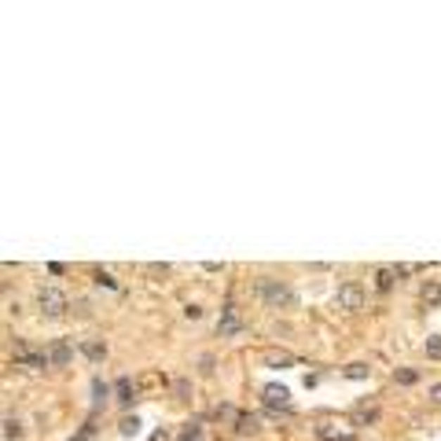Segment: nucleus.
Masks as SVG:
<instances>
[{
  "label": "nucleus",
  "mask_w": 441,
  "mask_h": 441,
  "mask_svg": "<svg viewBox=\"0 0 441 441\" xmlns=\"http://www.w3.org/2000/svg\"><path fill=\"white\" fill-rule=\"evenodd\" d=\"M257 294H261V302H265L269 309H287V305H294V290H290L283 280H261V283H257Z\"/></svg>",
  "instance_id": "f257e3e1"
},
{
  "label": "nucleus",
  "mask_w": 441,
  "mask_h": 441,
  "mask_svg": "<svg viewBox=\"0 0 441 441\" xmlns=\"http://www.w3.org/2000/svg\"><path fill=\"white\" fill-rule=\"evenodd\" d=\"M37 309H41V317L56 320V317H63L70 309V302H67V294H63L59 287H41L37 290Z\"/></svg>",
  "instance_id": "f03ea898"
},
{
  "label": "nucleus",
  "mask_w": 441,
  "mask_h": 441,
  "mask_svg": "<svg viewBox=\"0 0 441 441\" xmlns=\"http://www.w3.org/2000/svg\"><path fill=\"white\" fill-rule=\"evenodd\" d=\"M338 305L346 309V313H357V309H364V287L357 283V280L338 283Z\"/></svg>",
  "instance_id": "7ed1b4c3"
},
{
  "label": "nucleus",
  "mask_w": 441,
  "mask_h": 441,
  "mask_svg": "<svg viewBox=\"0 0 441 441\" xmlns=\"http://www.w3.org/2000/svg\"><path fill=\"white\" fill-rule=\"evenodd\" d=\"M15 364L19 368H34V371H44V368H52V361H48V350H30V346H15Z\"/></svg>",
  "instance_id": "20e7f679"
},
{
  "label": "nucleus",
  "mask_w": 441,
  "mask_h": 441,
  "mask_svg": "<svg viewBox=\"0 0 441 441\" xmlns=\"http://www.w3.org/2000/svg\"><path fill=\"white\" fill-rule=\"evenodd\" d=\"M350 419H353V427H371V423H379V404L368 401V397H361V401L353 404Z\"/></svg>",
  "instance_id": "39448f33"
},
{
  "label": "nucleus",
  "mask_w": 441,
  "mask_h": 441,
  "mask_svg": "<svg viewBox=\"0 0 441 441\" xmlns=\"http://www.w3.org/2000/svg\"><path fill=\"white\" fill-rule=\"evenodd\" d=\"M48 361H52V368H67L74 361L70 338H52V346H48Z\"/></svg>",
  "instance_id": "423d86ee"
},
{
  "label": "nucleus",
  "mask_w": 441,
  "mask_h": 441,
  "mask_svg": "<svg viewBox=\"0 0 441 441\" xmlns=\"http://www.w3.org/2000/svg\"><path fill=\"white\" fill-rule=\"evenodd\" d=\"M261 401H265L269 408H283V412H287V408H290V390H287V386L269 383L265 390H261Z\"/></svg>",
  "instance_id": "0eeeda50"
},
{
  "label": "nucleus",
  "mask_w": 441,
  "mask_h": 441,
  "mask_svg": "<svg viewBox=\"0 0 441 441\" xmlns=\"http://www.w3.org/2000/svg\"><path fill=\"white\" fill-rule=\"evenodd\" d=\"M243 331V324H239V317H236V305H224V313H221V320H217V335L221 338H232V335H239Z\"/></svg>",
  "instance_id": "6e6552de"
},
{
  "label": "nucleus",
  "mask_w": 441,
  "mask_h": 441,
  "mask_svg": "<svg viewBox=\"0 0 441 441\" xmlns=\"http://www.w3.org/2000/svg\"><path fill=\"white\" fill-rule=\"evenodd\" d=\"M81 357L92 364H103V357H107V342L103 338H81Z\"/></svg>",
  "instance_id": "1a4fd4ad"
},
{
  "label": "nucleus",
  "mask_w": 441,
  "mask_h": 441,
  "mask_svg": "<svg viewBox=\"0 0 441 441\" xmlns=\"http://www.w3.org/2000/svg\"><path fill=\"white\" fill-rule=\"evenodd\" d=\"M236 434H239V437H257V434H261V416H257V412H243V416L236 419Z\"/></svg>",
  "instance_id": "9d476101"
},
{
  "label": "nucleus",
  "mask_w": 441,
  "mask_h": 441,
  "mask_svg": "<svg viewBox=\"0 0 441 441\" xmlns=\"http://www.w3.org/2000/svg\"><path fill=\"white\" fill-rule=\"evenodd\" d=\"M419 298H423V305H427V309L441 305V283H437V280H423V287H419Z\"/></svg>",
  "instance_id": "9b49d317"
},
{
  "label": "nucleus",
  "mask_w": 441,
  "mask_h": 441,
  "mask_svg": "<svg viewBox=\"0 0 441 441\" xmlns=\"http://www.w3.org/2000/svg\"><path fill=\"white\" fill-rule=\"evenodd\" d=\"M265 364H269V368H290L294 357H290L287 350H269V353H265Z\"/></svg>",
  "instance_id": "f8f14e48"
},
{
  "label": "nucleus",
  "mask_w": 441,
  "mask_h": 441,
  "mask_svg": "<svg viewBox=\"0 0 441 441\" xmlns=\"http://www.w3.org/2000/svg\"><path fill=\"white\" fill-rule=\"evenodd\" d=\"M342 375H346V379H353V383H361V379H368V375H371V368H368L364 361H357V364H346V368H342Z\"/></svg>",
  "instance_id": "ddd939ff"
},
{
  "label": "nucleus",
  "mask_w": 441,
  "mask_h": 441,
  "mask_svg": "<svg viewBox=\"0 0 441 441\" xmlns=\"http://www.w3.org/2000/svg\"><path fill=\"white\" fill-rule=\"evenodd\" d=\"M133 401H136V386L129 383V379H122V383H118V404H122V408H129Z\"/></svg>",
  "instance_id": "4468645a"
},
{
  "label": "nucleus",
  "mask_w": 441,
  "mask_h": 441,
  "mask_svg": "<svg viewBox=\"0 0 441 441\" xmlns=\"http://www.w3.org/2000/svg\"><path fill=\"white\" fill-rule=\"evenodd\" d=\"M23 437V419L4 416V441H19Z\"/></svg>",
  "instance_id": "2eb2a0df"
},
{
  "label": "nucleus",
  "mask_w": 441,
  "mask_h": 441,
  "mask_svg": "<svg viewBox=\"0 0 441 441\" xmlns=\"http://www.w3.org/2000/svg\"><path fill=\"white\" fill-rule=\"evenodd\" d=\"M394 280H397L394 265H390V269H379V272H375V287H379V290H390V287H394Z\"/></svg>",
  "instance_id": "dca6fc26"
},
{
  "label": "nucleus",
  "mask_w": 441,
  "mask_h": 441,
  "mask_svg": "<svg viewBox=\"0 0 441 441\" xmlns=\"http://www.w3.org/2000/svg\"><path fill=\"white\" fill-rule=\"evenodd\" d=\"M423 353H427V361H441V335H430L423 342Z\"/></svg>",
  "instance_id": "f3484780"
},
{
  "label": "nucleus",
  "mask_w": 441,
  "mask_h": 441,
  "mask_svg": "<svg viewBox=\"0 0 441 441\" xmlns=\"http://www.w3.org/2000/svg\"><path fill=\"white\" fill-rule=\"evenodd\" d=\"M416 379H419L416 368H397V371H394V383H401V386H412Z\"/></svg>",
  "instance_id": "a211bd4d"
},
{
  "label": "nucleus",
  "mask_w": 441,
  "mask_h": 441,
  "mask_svg": "<svg viewBox=\"0 0 441 441\" xmlns=\"http://www.w3.org/2000/svg\"><path fill=\"white\" fill-rule=\"evenodd\" d=\"M136 430H140V419H136V416H125V419L118 423V434H122V437H133Z\"/></svg>",
  "instance_id": "6ab92c4d"
},
{
  "label": "nucleus",
  "mask_w": 441,
  "mask_h": 441,
  "mask_svg": "<svg viewBox=\"0 0 441 441\" xmlns=\"http://www.w3.org/2000/svg\"><path fill=\"white\" fill-rule=\"evenodd\" d=\"M243 412H239V408H232V404H217V419H224V423H232V427H236V419H239Z\"/></svg>",
  "instance_id": "aec40b11"
},
{
  "label": "nucleus",
  "mask_w": 441,
  "mask_h": 441,
  "mask_svg": "<svg viewBox=\"0 0 441 441\" xmlns=\"http://www.w3.org/2000/svg\"><path fill=\"white\" fill-rule=\"evenodd\" d=\"M92 394H96V404H103V401L110 397V386H107L103 379H92Z\"/></svg>",
  "instance_id": "412c9836"
},
{
  "label": "nucleus",
  "mask_w": 441,
  "mask_h": 441,
  "mask_svg": "<svg viewBox=\"0 0 441 441\" xmlns=\"http://www.w3.org/2000/svg\"><path fill=\"white\" fill-rule=\"evenodd\" d=\"M173 390H177V397H181V401H188V394H191L188 379H177V383H173Z\"/></svg>",
  "instance_id": "4be33fe9"
},
{
  "label": "nucleus",
  "mask_w": 441,
  "mask_h": 441,
  "mask_svg": "<svg viewBox=\"0 0 441 441\" xmlns=\"http://www.w3.org/2000/svg\"><path fill=\"white\" fill-rule=\"evenodd\" d=\"M427 401H430L434 408H441V383H434V386L427 390Z\"/></svg>",
  "instance_id": "5701e85b"
},
{
  "label": "nucleus",
  "mask_w": 441,
  "mask_h": 441,
  "mask_svg": "<svg viewBox=\"0 0 441 441\" xmlns=\"http://www.w3.org/2000/svg\"><path fill=\"white\" fill-rule=\"evenodd\" d=\"M92 434H96V427H92V423H85V427H81V434H74L70 441H92Z\"/></svg>",
  "instance_id": "b1692460"
},
{
  "label": "nucleus",
  "mask_w": 441,
  "mask_h": 441,
  "mask_svg": "<svg viewBox=\"0 0 441 441\" xmlns=\"http://www.w3.org/2000/svg\"><path fill=\"white\" fill-rule=\"evenodd\" d=\"M96 283H103V287H118V283H114V276L103 272V269H96Z\"/></svg>",
  "instance_id": "393cba45"
},
{
  "label": "nucleus",
  "mask_w": 441,
  "mask_h": 441,
  "mask_svg": "<svg viewBox=\"0 0 441 441\" xmlns=\"http://www.w3.org/2000/svg\"><path fill=\"white\" fill-rule=\"evenodd\" d=\"M199 371H203V375H214V357H210V353L199 357Z\"/></svg>",
  "instance_id": "a878e982"
},
{
  "label": "nucleus",
  "mask_w": 441,
  "mask_h": 441,
  "mask_svg": "<svg viewBox=\"0 0 441 441\" xmlns=\"http://www.w3.org/2000/svg\"><path fill=\"white\" fill-rule=\"evenodd\" d=\"M184 317L188 320H203V305H184Z\"/></svg>",
  "instance_id": "bb28decb"
},
{
  "label": "nucleus",
  "mask_w": 441,
  "mask_h": 441,
  "mask_svg": "<svg viewBox=\"0 0 441 441\" xmlns=\"http://www.w3.org/2000/svg\"><path fill=\"white\" fill-rule=\"evenodd\" d=\"M147 272H151V276H166L170 265H158V261H155V265H147Z\"/></svg>",
  "instance_id": "cd10ccee"
},
{
  "label": "nucleus",
  "mask_w": 441,
  "mask_h": 441,
  "mask_svg": "<svg viewBox=\"0 0 441 441\" xmlns=\"http://www.w3.org/2000/svg\"><path fill=\"white\" fill-rule=\"evenodd\" d=\"M151 441H170V430H166V427H158V430L151 434Z\"/></svg>",
  "instance_id": "c85d7f7f"
},
{
  "label": "nucleus",
  "mask_w": 441,
  "mask_h": 441,
  "mask_svg": "<svg viewBox=\"0 0 441 441\" xmlns=\"http://www.w3.org/2000/svg\"><path fill=\"white\" fill-rule=\"evenodd\" d=\"M394 272H397V276H412V272H416V265H394Z\"/></svg>",
  "instance_id": "c756f323"
},
{
  "label": "nucleus",
  "mask_w": 441,
  "mask_h": 441,
  "mask_svg": "<svg viewBox=\"0 0 441 441\" xmlns=\"http://www.w3.org/2000/svg\"><path fill=\"white\" fill-rule=\"evenodd\" d=\"M195 437H199V430H195V427H188V430L181 434V441H195Z\"/></svg>",
  "instance_id": "7c9ffc66"
}]
</instances>
